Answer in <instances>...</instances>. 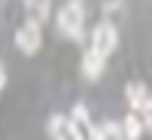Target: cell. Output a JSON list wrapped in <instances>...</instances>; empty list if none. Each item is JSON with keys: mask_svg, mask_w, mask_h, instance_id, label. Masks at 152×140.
<instances>
[{"mask_svg": "<svg viewBox=\"0 0 152 140\" xmlns=\"http://www.w3.org/2000/svg\"><path fill=\"white\" fill-rule=\"evenodd\" d=\"M82 24H85V9H82V3H64L61 6V12H58V28L64 31L67 37H73V40H79L82 37Z\"/></svg>", "mask_w": 152, "mask_h": 140, "instance_id": "6da1fadb", "label": "cell"}, {"mask_svg": "<svg viewBox=\"0 0 152 140\" xmlns=\"http://www.w3.org/2000/svg\"><path fill=\"white\" fill-rule=\"evenodd\" d=\"M116 46H119V34H116V28H113V24H107V21L97 24L94 34H91V52H94L97 58L107 61V55L116 52Z\"/></svg>", "mask_w": 152, "mask_h": 140, "instance_id": "7a4b0ae2", "label": "cell"}, {"mask_svg": "<svg viewBox=\"0 0 152 140\" xmlns=\"http://www.w3.org/2000/svg\"><path fill=\"white\" fill-rule=\"evenodd\" d=\"M40 43H43V34H40V28H37V24L24 21L21 28L15 31V46L21 49L24 55H34L37 49H40Z\"/></svg>", "mask_w": 152, "mask_h": 140, "instance_id": "3957f363", "label": "cell"}, {"mask_svg": "<svg viewBox=\"0 0 152 140\" xmlns=\"http://www.w3.org/2000/svg\"><path fill=\"white\" fill-rule=\"evenodd\" d=\"M70 128L76 131L79 140H94V131H91V122H88V113L85 107H76L73 116H70Z\"/></svg>", "mask_w": 152, "mask_h": 140, "instance_id": "277c9868", "label": "cell"}, {"mask_svg": "<svg viewBox=\"0 0 152 140\" xmlns=\"http://www.w3.org/2000/svg\"><path fill=\"white\" fill-rule=\"evenodd\" d=\"M49 134H52V140H79L76 131L70 128L67 116H52V119H49Z\"/></svg>", "mask_w": 152, "mask_h": 140, "instance_id": "5b68a950", "label": "cell"}, {"mask_svg": "<svg viewBox=\"0 0 152 140\" xmlns=\"http://www.w3.org/2000/svg\"><path fill=\"white\" fill-rule=\"evenodd\" d=\"M24 12H28V21L31 24H37V28H43V21L49 18V3L43 0H31V3H24Z\"/></svg>", "mask_w": 152, "mask_h": 140, "instance_id": "8992f818", "label": "cell"}, {"mask_svg": "<svg viewBox=\"0 0 152 140\" xmlns=\"http://www.w3.org/2000/svg\"><path fill=\"white\" fill-rule=\"evenodd\" d=\"M82 73L88 76V79H97V76L104 73V58H97L91 49H88V52L82 55Z\"/></svg>", "mask_w": 152, "mask_h": 140, "instance_id": "52a82bcc", "label": "cell"}, {"mask_svg": "<svg viewBox=\"0 0 152 140\" xmlns=\"http://www.w3.org/2000/svg\"><path fill=\"white\" fill-rule=\"evenodd\" d=\"M128 104H131V107H137V110H143V107L149 104L146 85H140V82H131V85H128Z\"/></svg>", "mask_w": 152, "mask_h": 140, "instance_id": "ba28073f", "label": "cell"}, {"mask_svg": "<svg viewBox=\"0 0 152 140\" xmlns=\"http://www.w3.org/2000/svg\"><path fill=\"white\" fill-rule=\"evenodd\" d=\"M122 128H125L122 134H125V137H128V140H137V137H140V134H143V122H140V119H137V113H131V116H128V119H125V125H122Z\"/></svg>", "mask_w": 152, "mask_h": 140, "instance_id": "9c48e42d", "label": "cell"}, {"mask_svg": "<svg viewBox=\"0 0 152 140\" xmlns=\"http://www.w3.org/2000/svg\"><path fill=\"white\" fill-rule=\"evenodd\" d=\"M94 140H122V128H116L113 122L100 125V128L94 131Z\"/></svg>", "mask_w": 152, "mask_h": 140, "instance_id": "30bf717a", "label": "cell"}, {"mask_svg": "<svg viewBox=\"0 0 152 140\" xmlns=\"http://www.w3.org/2000/svg\"><path fill=\"white\" fill-rule=\"evenodd\" d=\"M140 113H143V119H140V122H143V128H146V131H152V100H149V104H146Z\"/></svg>", "mask_w": 152, "mask_h": 140, "instance_id": "8fae6325", "label": "cell"}, {"mask_svg": "<svg viewBox=\"0 0 152 140\" xmlns=\"http://www.w3.org/2000/svg\"><path fill=\"white\" fill-rule=\"evenodd\" d=\"M3 85H6V70H3V64H0V92H3Z\"/></svg>", "mask_w": 152, "mask_h": 140, "instance_id": "7c38bea8", "label": "cell"}]
</instances>
